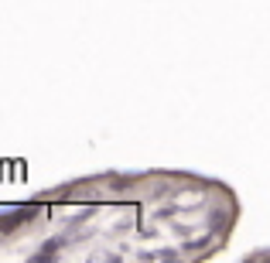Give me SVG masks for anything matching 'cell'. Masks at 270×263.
<instances>
[{
    "label": "cell",
    "mask_w": 270,
    "mask_h": 263,
    "mask_svg": "<svg viewBox=\"0 0 270 263\" xmlns=\"http://www.w3.org/2000/svg\"><path fill=\"white\" fill-rule=\"evenodd\" d=\"M236 192L195 171H96L0 208L3 263H199L229 246Z\"/></svg>",
    "instance_id": "cell-1"
}]
</instances>
